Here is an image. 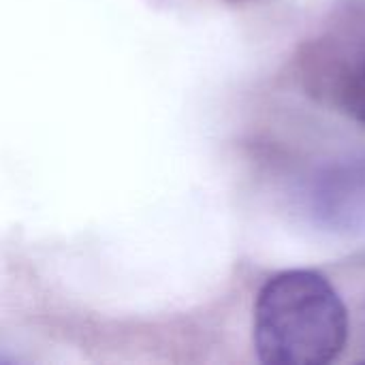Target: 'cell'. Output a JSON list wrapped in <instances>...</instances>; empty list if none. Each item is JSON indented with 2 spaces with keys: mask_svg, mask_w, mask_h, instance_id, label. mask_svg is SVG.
I'll list each match as a JSON object with an SVG mask.
<instances>
[{
  "mask_svg": "<svg viewBox=\"0 0 365 365\" xmlns=\"http://www.w3.org/2000/svg\"><path fill=\"white\" fill-rule=\"evenodd\" d=\"M344 96H346V105H349L351 113L365 124V60L353 73Z\"/></svg>",
  "mask_w": 365,
  "mask_h": 365,
  "instance_id": "3957f363",
  "label": "cell"
},
{
  "mask_svg": "<svg viewBox=\"0 0 365 365\" xmlns=\"http://www.w3.org/2000/svg\"><path fill=\"white\" fill-rule=\"evenodd\" d=\"M314 222L327 231L365 233V154L323 167L308 190Z\"/></svg>",
  "mask_w": 365,
  "mask_h": 365,
  "instance_id": "7a4b0ae2",
  "label": "cell"
},
{
  "mask_svg": "<svg viewBox=\"0 0 365 365\" xmlns=\"http://www.w3.org/2000/svg\"><path fill=\"white\" fill-rule=\"evenodd\" d=\"M252 331L263 364L327 365L346 349L351 323L329 278L312 269H287L261 287Z\"/></svg>",
  "mask_w": 365,
  "mask_h": 365,
  "instance_id": "6da1fadb",
  "label": "cell"
}]
</instances>
